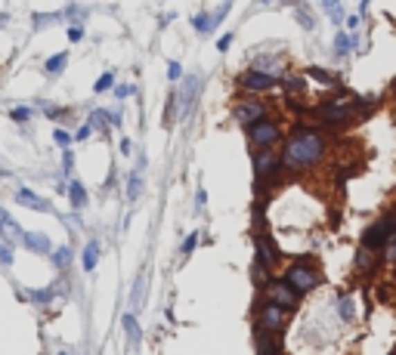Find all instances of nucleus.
Instances as JSON below:
<instances>
[{"label":"nucleus","instance_id":"nucleus-1","mask_svg":"<svg viewBox=\"0 0 396 355\" xmlns=\"http://www.w3.org/2000/svg\"><path fill=\"white\" fill-rule=\"evenodd\" d=\"M322 155H325L322 133H316V130H294L291 140L285 142V152H282V167L294 170V173L297 170H309L322 161Z\"/></svg>","mask_w":396,"mask_h":355},{"label":"nucleus","instance_id":"nucleus-2","mask_svg":"<svg viewBox=\"0 0 396 355\" xmlns=\"http://www.w3.org/2000/svg\"><path fill=\"white\" fill-rule=\"evenodd\" d=\"M393 235H396V216H381V220L366 232L362 244L372 247V251H375V247H387L393 241Z\"/></svg>","mask_w":396,"mask_h":355},{"label":"nucleus","instance_id":"nucleus-3","mask_svg":"<svg viewBox=\"0 0 396 355\" xmlns=\"http://www.w3.org/2000/svg\"><path fill=\"white\" fill-rule=\"evenodd\" d=\"M285 281L294 287L297 294H309L316 285H319V272H316L313 266H307V262H297V266L288 269Z\"/></svg>","mask_w":396,"mask_h":355},{"label":"nucleus","instance_id":"nucleus-4","mask_svg":"<svg viewBox=\"0 0 396 355\" xmlns=\"http://www.w3.org/2000/svg\"><path fill=\"white\" fill-rule=\"evenodd\" d=\"M267 297H269V303L288 309V312L297 309V303H300V294H297L288 281H269V285H267Z\"/></svg>","mask_w":396,"mask_h":355},{"label":"nucleus","instance_id":"nucleus-5","mask_svg":"<svg viewBox=\"0 0 396 355\" xmlns=\"http://www.w3.org/2000/svg\"><path fill=\"white\" fill-rule=\"evenodd\" d=\"M248 140L254 142L257 148H273L276 142L282 140V130H279V124H273V121H260V124H254V127H248Z\"/></svg>","mask_w":396,"mask_h":355},{"label":"nucleus","instance_id":"nucleus-6","mask_svg":"<svg viewBox=\"0 0 396 355\" xmlns=\"http://www.w3.org/2000/svg\"><path fill=\"white\" fill-rule=\"evenodd\" d=\"M285 325H288V309H282L276 303L260 306V327L263 331L279 334V331H285Z\"/></svg>","mask_w":396,"mask_h":355},{"label":"nucleus","instance_id":"nucleus-7","mask_svg":"<svg viewBox=\"0 0 396 355\" xmlns=\"http://www.w3.org/2000/svg\"><path fill=\"white\" fill-rule=\"evenodd\" d=\"M233 115H235V121H239V124H245V127H254V124L267 121V117H263V115H267V105H263V102H254V99H251V102H239Z\"/></svg>","mask_w":396,"mask_h":355},{"label":"nucleus","instance_id":"nucleus-8","mask_svg":"<svg viewBox=\"0 0 396 355\" xmlns=\"http://www.w3.org/2000/svg\"><path fill=\"white\" fill-rule=\"evenodd\" d=\"M279 164H282V157H276L273 148H260V152L254 155V173H257V180H267V176H273L276 170H279Z\"/></svg>","mask_w":396,"mask_h":355},{"label":"nucleus","instance_id":"nucleus-9","mask_svg":"<svg viewBox=\"0 0 396 355\" xmlns=\"http://www.w3.org/2000/svg\"><path fill=\"white\" fill-rule=\"evenodd\" d=\"M350 115H353V108H350L347 102H332V105H322L319 108L322 124H344Z\"/></svg>","mask_w":396,"mask_h":355},{"label":"nucleus","instance_id":"nucleus-10","mask_svg":"<svg viewBox=\"0 0 396 355\" xmlns=\"http://www.w3.org/2000/svg\"><path fill=\"white\" fill-rule=\"evenodd\" d=\"M276 84V77H269V75H263V71H254L251 68L245 77H242V87L248 90V93H263V90H269Z\"/></svg>","mask_w":396,"mask_h":355},{"label":"nucleus","instance_id":"nucleus-11","mask_svg":"<svg viewBox=\"0 0 396 355\" xmlns=\"http://www.w3.org/2000/svg\"><path fill=\"white\" fill-rule=\"evenodd\" d=\"M22 244L28 247L31 253H53V244H50V238H47V235H41V232H25Z\"/></svg>","mask_w":396,"mask_h":355},{"label":"nucleus","instance_id":"nucleus-12","mask_svg":"<svg viewBox=\"0 0 396 355\" xmlns=\"http://www.w3.org/2000/svg\"><path fill=\"white\" fill-rule=\"evenodd\" d=\"M0 232L6 235V241H10V244H12V241H22L25 238V232L10 220V213H6V210H0Z\"/></svg>","mask_w":396,"mask_h":355},{"label":"nucleus","instance_id":"nucleus-13","mask_svg":"<svg viewBox=\"0 0 396 355\" xmlns=\"http://www.w3.org/2000/svg\"><path fill=\"white\" fill-rule=\"evenodd\" d=\"M16 201H19V204H25V207H31V210H50V204L44 201L41 195L28 192V189H19V192H16Z\"/></svg>","mask_w":396,"mask_h":355},{"label":"nucleus","instance_id":"nucleus-14","mask_svg":"<svg viewBox=\"0 0 396 355\" xmlns=\"http://www.w3.org/2000/svg\"><path fill=\"white\" fill-rule=\"evenodd\" d=\"M69 198H71V204H75L78 210L87 207V189H84L78 180H71V186H69Z\"/></svg>","mask_w":396,"mask_h":355},{"label":"nucleus","instance_id":"nucleus-15","mask_svg":"<svg viewBox=\"0 0 396 355\" xmlns=\"http://www.w3.org/2000/svg\"><path fill=\"white\" fill-rule=\"evenodd\" d=\"M322 3V10H325V16L332 19L334 25H341L344 22V10H341V0H319Z\"/></svg>","mask_w":396,"mask_h":355},{"label":"nucleus","instance_id":"nucleus-16","mask_svg":"<svg viewBox=\"0 0 396 355\" xmlns=\"http://www.w3.org/2000/svg\"><path fill=\"white\" fill-rule=\"evenodd\" d=\"M353 41H356V35H347V31H341V35L334 37V56H347V52L353 50Z\"/></svg>","mask_w":396,"mask_h":355},{"label":"nucleus","instance_id":"nucleus-17","mask_svg":"<svg viewBox=\"0 0 396 355\" xmlns=\"http://www.w3.org/2000/svg\"><path fill=\"white\" fill-rule=\"evenodd\" d=\"M96 262H99V241H90V244L84 247V269H87V272H93Z\"/></svg>","mask_w":396,"mask_h":355},{"label":"nucleus","instance_id":"nucleus-18","mask_svg":"<svg viewBox=\"0 0 396 355\" xmlns=\"http://www.w3.org/2000/svg\"><path fill=\"white\" fill-rule=\"evenodd\" d=\"M356 266H359L362 272H368V269H375V251H372V247H366V244L359 247V253H356Z\"/></svg>","mask_w":396,"mask_h":355},{"label":"nucleus","instance_id":"nucleus-19","mask_svg":"<svg viewBox=\"0 0 396 355\" xmlns=\"http://www.w3.org/2000/svg\"><path fill=\"white\" fill-rule=\"evenodd\" d=\"M124 331H127L130 346H140V325H136L134 315H124Z\"/></svg>","mask_w":396,"mask_h":355},{"label":"nucleus","instance_id":"nucleus-20","mask_svg":"<svg viewBox=\"0 0 396 355\" xmlns=\"http://www.w3.org/2000/svg\"><path fill=\"white\" fill-rule=\"evenodd\" d=\"M65 62H69V56H65V52H56V56L47 59V65H44V68H47V75H62Z\"/></svg>","mask_w":396,"mask_h":355},{"label":"nucleus","instance_id":"nucleus-21","mask_svg":"<svg viewBox=\"0 0 396 355\" xmlns=\"http://www.w3.org/2000/svg\"><path fill=\"white\" fill-rule=\"evenodd\" d=\"M140 192H143V176H140V170H136V173H130V180H127V198L136 201Z\"/></svg>","mask_w":396,"mask_h":355},{"label":"nucleus","instance_id":"nucleus-22","mask_svg":"<svg viewBox=\"0 0 396 355\" xmlns=\"http://www.w3.org/2000/svg\"><path fill=\"white\" fill-rule=\"evenodd\" d=\"M192 28L198 31V35H208V31L214 28V22H210L208 12H201V16H192Z\"/></svg>","mask_w":396,"mask_h":355},{"label":"nucleus","instance_id":"nucleus-23","mask_svg":"<svg viewBox=\"0 0 396 355\" xmlns=\"http://www.w3.org/2000/svg\"><path fill=\"white\" fill-rule=\"evenodd\" d=\"M338 312H341V318H344V321L353 318V300H350V297H341V300H338Z\"/></svg>","mask_w":396,"mask_h":355},{"label":"nucleus","instance_id":"nucleus-24","mask_svg":"<svg viewBox=\"0 0 396 355\" xmlns=\"http://www.w3.org/2000/svg\"><path fill=\"white\" fill-rule=\"evenodd\" d=\"M111 84H115V75H111V71H105V75H102V77H99V81L93 84V90H96V93H105V90H109Z\"/></svg>","mask_w":396,"mask_h":355},{"label":"nucleus","instance_id":"nucleus-25","mask_svg":"<svg viewBox=\"0 0 396 355\" xmlns=\"http://www.w3.org/2000/svg\"><path fill=\"white\" fill-rule=\"evenodd\" d=\"M53 260H56V266H59V269H65V266L71 262V251H69V247H59V251L53 253Z\"/></svg>","mask_w":396,"mask_h":355},{"label":"nucleus","instance_id":"nucleus-26","mask_svg":"<svg viewBox=\"0 0 396 355\" xmlns=\"http://www.w3.org/2000/svg\"><path fill=\"white\" fill-rule=\"evenodd\" d=\"M10 117H12V121H16V124H25V121H28V117H31V108H25V105H19V108H12V111H10Z\"/></svg>","mask_w":396,"mask_h":355},{"label":"nucleus","instance_id":"nucleus-27","mask_svg":"<svg viewBox=\"0 0 396 355\" xmlns=\"http://www.w3.org/2000/svg\"><path fill=\"white\" fill-rule=\"evenodd\" d=\"M53 140H56V146H59V148H69L71 142H75L69 133H65V130H56V133H53Z\"/></svg>","mask_w":396,"mask_h":355},{"label":"nucleus","instance_id":"nucleus-28","mask_svg":"<svg viewBox=\"0 0 396 355\" xmlns=\"http://www.w3.org/2000/svg\"><path fill=\"white\" fill-rule=\"evenodd\" d=\"M183 77V65L180 62H168V81H180Z\"/></svg>","mask_w":396,"mask_h":355},{"label":"nucleus","instance_id":"nucleus-29","mask_svg":"<svg viewBox=\"0 0 396 355\" xmlns=\"http://www.w3.org/2000/svg\"><path fill=\"white\" fill-rule=\"evenodd\" d=\"M307 75H309V77H316V81H322V84H334V81H332V75H328V71H319V68H309V71H307Z\"/></svg>","mask_w":396,"mask_h":355},{"label":"nucleus","instance_id":"nucleus-30","mask_svg":"<svg viewBox=\"0 0 396 355\" xmlns=\"http://www.w3.org/2000/svg\"><path fill=\"white\" fill-rule=\"evenodd\" d=\"M285 87H288V93H300L303 81H300V77H285Z\"/></svg>","mask_w":396,"mask_h":355},{"label":"nucleus","instance_id":"nucleus-31","mask_svg":"<svg viewBox=\"0 0 396 355\" xmlns=\"http://www.w3.org/2000/svg\"><path fill=\"white\" fill-rule=\"evenodd\" d=\"M384 262H390V266H396V235H393V241L387 244V251H384Z\"/></svg>","mask_w":396,"mask_h":355},{"label":"nucleus","instance_id":"nucleus-32","mask_svg":"<svg viewBox=\"0 0 396 355\" xmlns=\"http://www.w3.org/2000/svg\"><path fill=\"white\" fill-rule=\"evenodd\" d=\"M198 238H201V235H198V232L189 235V238L183 241V253H192V251H195V244H198Z\"/></svg>","mask_w":396,"mask_h":355},{"label":"nucleus","instance_id":"nucleus-33","mask_svg":"<svg viewBox=\"0 0 396 355\" xmlns=\"http://www.w3.org/2000/svg\"><path fill=\"white\" fill-rule=\"evenodd\" d=\"M90 133H93V124H84L81 130L75 133V142H84V140H90Z\"/></svg>","mask_w":396,"mask_h":355},{"label":"nucleus","instance_id":"nucleus-34","mask_svg":"<svg viewBox=\"0 0 396 355\" xmlns=\"http://www.w3.org/2000/svg\"><path fill=\"white\" fill-rule=\"evenodd\" d=\"M105 124H109V111H93V127L102 130Z\"/></svg>","mask_w":396,"mask_h":355},{"label":"nucleus","instance_id":"nucleus-35","mask_svg":"<svg viewBox=\"0 0 396 355\" xmlns=\"http://www.w3.org/2000/svg\"><path fill=\"white\" fill-rule=\"evenodd\" d=\"M31 300H35V303H50L53 291H35V294H31Z\"/></svg>","mask_w":396,"mask_h":355},{"label":"nucleus","instance_id":"nucleus-36","mask_svg":"<svg viewBox=\"0 0 396 355\" xmlns=\"http://www.w3.org/2000/svg\"><path fill=\"white\" fill-rule=\"evenodd\" d=\"M297 22H300L303 28H313V19H309L307 10H297Z\"/></svg>","mask_w":396,"mask_h":355},{"label":"nucleus","instance_id":"nucleus-37","mask_svg":"<svg viewBox=\"0 0 396 355\" xmlns=\"http://www.w3.org/2000/svg\"><path fill=\"white\" fill-rule=\"evenodd\" d=\"M56 12H53V16H35V28H44V25H50V22H56Z\"/></svg>","mask_w":396,"mask_h":355},{"label":"nucleus","instance_id":"nucleus-38","mask_svg":"<svg viewBox=\"0 0 396 355\" xmlns=\"http://www.w3.org/2000/svg\"><path fill=\"white\" fill-rule=\"evenodd\" d=\"M229 47H233V35H223L220 41H217V50H220V52H226Z\"/></svg>","mask_w":396,"mask_h":355},{"label":"nucleus","instance_id":"nucleus-39","mask_svg":"<svg viewBox=\"0 0 396 355\" xmlns=\"http://www.w3.org/2000/svg\"><path fill=\"white\" fill-rule=\"evenodd\" d=\"M0 262H3V266H10L12 262V251L6 244H0Z\"/></svg>","mask_w":396,"mask_h":355},{"label":"nucleus","instance_id":"nucleus-40","mask_svg":"<svg viewBox=\"0 0 396 355\" xmlns=\"http://www.w3.org/2000/svg\"><path fill=\"white\" fill-rule=\"evenodd\" d=\"M81 37H84V31H81V25H71V28H69V41H81Z\"/></svg>","mask_w":396,"mask_h":355},{"label":"nucleus","instance_id":"nucleus-41","mask_svg":"<svg viewBox=\"0 0 396 355\" xmlns=\"http://www.w3.org/2000/svg\"><path fill=\"white\" fill-rule=\"evenodd\" d=\"M140 297H143V275L136 278V287H134V306H140Z\"/></svg>","mask_w":396,"mask_h":355},{"label":"nucleus","instance_id":"nucleus-42","mask_svg":"<svg viewBox=\"0 0 396 355\" xmlns=\"http://www.w3.org/2000/svg\"><path fill=\"white\" fill-rule=\"evenodd\" d=\"M130 93H134V87H130V84H124V87H118V90H115V96H118V99H127Z\"/></svg>","mask_w":396,"mask_h":355},{"label":"nucleus","instance_id":"nucleus-43","mask_svg":"<svg viewBox=\"0 0 396 355\" xmlns=\"http://www.w3.org/2000/svg\"><path fill=\"white\" fill-rule=\"evenodd\" d=\"M204 201H208V195H204V189H198V195H195V207H198V210H204Z\"/></svg>","mask_w":396,"mask_h":355},{"label":"nucleus","instance_id":"nucleus-44","mask_svg":"<svg viewBox=\"0 0 396 355\" xmlns=\"http://www.w3.org/2000/svg\"><path fill=\"white\" fill-rule=\"evenodd\" d=\"M356 25H359V16H350V19H347V28H350V35H353V28H356Z\"/></svg>","mask_w":396,"mask_h":355},{"label":"nucleus","instance_id":"nucleus-45","mask_svg":"<svg viewBox=\"0 0 396 355\" xmlns=\"http://www.w3.org/2000/svg\"><path fill=\"white\" fill-rule=\"evenodd\" d=\"M130 148H134L130 146V140H121V155H130Z\"/></svg>","mask_w":396,"mask_h":355},{"label":"nucleus","instance_id":"nucleus-46","mask_svg":"<svg viewBox=\"0 0 396 355\" xmlns=\"http://www.w3.org/2000/svg\"><path fill=\"white\" fill-rule=\"evenodd\" d=\"M260 3H269V0H260Z\"/></svg>","mask_w":396,"mask_h":355},{"label":"nucleus","instance_id":"nucleus-47","mask_svg":"<svg viewBox=\"0 0 396 355\" xmlns=\"http://www.w3.org/2000/svg\"><path fill=\"white\" fill-rule=\"evenodd\" d=\"M59 355H65V352H59Z\"/></svg>","mask_w":396,"mask_h":355}]
</instances>
